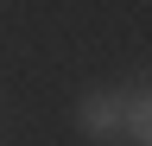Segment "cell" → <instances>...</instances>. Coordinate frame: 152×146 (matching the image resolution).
Here are the masks:
<instances>
[{"instance_id": "1", "label": "cell", "mask_w": 152, "mask_h": 146, "mask_svg": "<svg viewBox=\"0 0 152 146\" xmlns=\"http://www.w3.org/2000/svg\"><path fill=\"white\" fill-rule=\"evenodd\" d=\"M76 134L89 146H121V89H89V95H76Z\"/></svg>"}, {"instance_id": "2", "label": "cell", "mask_w": 152, "mask_h": 146, "mask_svg": "<svg viewBox=\"0 0 152 146\" xmlns=\"http://www.w3.org/2000/svg\"><path fill=\"white\" fill-rule=\"evenodd\" d=\"M121 146H152V89H146V76H133L121 89Z\"/></svg>"}]
</instances>
